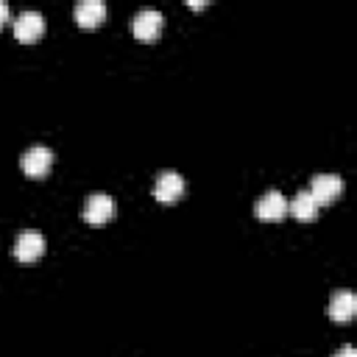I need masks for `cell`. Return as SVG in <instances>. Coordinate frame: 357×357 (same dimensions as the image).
Wrapping results in <instances>:
<instances>
[{"label": "cell", "mask_w": 357, "mask_h": 357, "mask_svg": "<svg viewBox=\"0 0 357 357\" xmlns=\"http://www.w3.org/2000/svg\"><path fill=\"white\" fill-rule=\"evenodd\" d=\"M114 212H117V201L112 195H106V192H92V195L84 198L81 215H84V220L89 226H103L106 220L114 218Z\"/></svg>", "instance_id": "cell-1"}, {"label": "cell", "mask_w": 357, "mask_h": 357, "mask_svg": "<svg viewBox=\"0 0 357 357\" xmlns=\"http://www.w3.org/2000/svg\"><path fill=\"white\" fill-rule=\"evenodd\" d=\"M151 192H153V198L159 204H176L181 198V192H184V176L176 173V170H162L156 176V181H153Z\"/></svg>", "instance_id": "cell-2"}, {"label": "cell", "mask_w": 357, "mask_h": 357, "mask_svg": "<svg viewBox=\"0 0 357 357\" xmlns=\"http://www.w3.org/2000/svg\"><path fill=\"white\" fill-rule=\"evenodd\" d=\"M45 33V17L36 8H25L14 20V36L20 42H36Z\"/></svg>", "instance_id": "cell-3"}, {"label": "cell", "mask_w": 357, "mask_h": 357, "mask_svg": "<svg viewBox=\"0 0 357 357\" xmlns=\"http://www.w3.org/2000/svg\"><path fill=\"white\" fill-rule=\"evenodd\" d=\"M42 254H45V237H42V231L25 229V231L17 234V240H14V257L20 262H33Z\"/></svg>", "instance_id": "cell-4"}, {"label": "cell", "mask_w": 357, "mask_h": 357, "mask_svg": "<svg viewBox=\"0 0 357 357\" xmlns=\"http://www.w3.org/2000/svg\"><path fill=\"white\" fill-rule=\"evenodd\" d=\"M162 25H165V17L156 8H139L131 17V33L139 36V39H156Z\"/></svg>", "instance_id": "cell-5"}, {"label": "cell", "mask_w": 357, "mask_h": 357, "mask_svg": "<svg viewBox=\"0 0 357 357\" xmlns=\"http://www.w3.org/2000/svg\"><path fill=\"white\" fill-rule=\"evenodd\" d=\"M318 204H332L340 192H343V178L337 173H318L310 178V187H307Z\"/></svg>", "instance_id": "cell-6"}, {"label": "cell", "mask_w": 357, "mask_h": 357, "mask_svg": "<svg viewBox=\"0 0 357 357\" xmlns=\"http://www.w3.org/2000/svg\"><path fill=\"white\" fill-rule=\"evenodd\" d=\"M254 215L259 220H282L287 215V198L279 190H268L257 198L254 204Z\"/></svg>", "instance_id": "cell-7"}, {"label": "cell", "mask_w": 357, "mask_h": 357, "mask_svg": "<svg viewBox=\"0 0 357 357\" xmlns=\"http://www.w3.org/2000/svg\"><path fill=\"white\" fill-rule=\"evenodd\" d=\"M20 165H22V170H25L31 178H39V176H45V173L50 170V165H53V151L45 148V145H31V148L22 153Z\"/></svg>", "instance_id": "cell-8"}, {"label": "cell", "mask_w": 357, "mask_h": 357, "mask_svg": "<svg viewBox=\"0 0 357 357\" xmlns=\"http://www.w3.org/2000/svg\"><path fill=\"white\" fill-rule=\"evenodd\" d=\"M73 14H75V22L81 28H98L106 17V6L100 0H78Z\"/></svg>", "instance_id": "cell-9"}, {"label": "cell", "mask_w": 357, "mask_h": 357, "mask_svg": "<svg viewBox=\"0 0 357 357\" xmlns=\"http://www.w3.org/2000/svg\"><path fill=\"white\" fill-rule=\"evenodd\" d=\"M329 318L332 321H349L354 312H357V296L351 290H335L332 298H329Z\"/></svg>", "instance_id": "cell-10"}, {"label": "cell", "mask_w": 357, "mask_h": 357, "mask_svg": "<svg viewBox=\"0 0 357 357\" xmlns=\"http://www.w3.org/2000/svg\"><path fill=\"white\" fill-rule=\"evenodd\" d=\"M318 209H321V204L315 201V195L310 190H298L293 195V201H287V212H293V218H298V220H312L318 215Z\"/></svg>", "instance_id": "cell-11"}, {"label": "cell", "mask_w": 357, "mask_h": 357, "mask_svg": "<svg viewBox=\"0 0 357 357\" xmlns=\"http://www.w3.org/2000/svg\"><path fill=\"white\" fill-rule=\"evenodd\" d=\"M332 357H357V351H354V346H349V343H346V346H340Z\"/></svg>", "instance_id": "cell-12"}, {"label": "cell", "mask_w": 357, "mask_h": 357, "mask_svg": "<svg viewBox=\"0 0 357 357\" xmlns=\"http://www.w3.org/2000/svg\"><path fill=\"white\" fill-rule=\"evenodd\" d=\"M8 20V3L6 0H0V25Z\"/></svg>", "instance_id": "cell-13"}]
</instances>
